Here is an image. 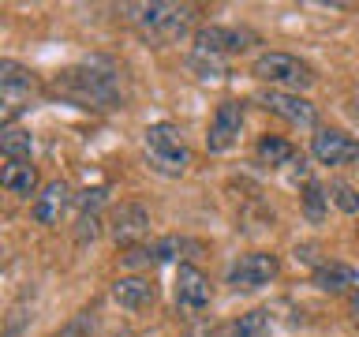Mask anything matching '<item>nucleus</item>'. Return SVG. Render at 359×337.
I'll return each mask as SVG.
<instances>
[{"label": "nucleus", "mask_w": 359, "mask_h": 337, "mask_svg": "<svg viewBox=\"0 0 359 337\" xmlns=\"http://www.w3.org/2000/svg\"><path fill=\"white\" fill-rule=\"evenodd\" d=\"M299 202H303V213H307V221L318 225V221L325 218V210H330V191H325L318 180H311V184H303Z\"/></svg>", "instance_id": "6ab92c4d"}, {"label": "nucleus", "mask_w": 359, "mask_h": 337, "mask_svg": "<svg viewBox=\"0 0 359 337\" xmlns=\"http://www.w3.org/2000/svg\"><path fill=\"white\" fill-rule=\"evenodd\" d=\"M330 199L337 202V210H344V213H355L359 210V195H355V187L352 184H344V180H333L330 187Z\"/></svg>", "instance_id": "412c9836"}, {"label": "nucleus", "mask_w": 359, "mask_h": 337, "mask_svg": "<svg viewBox=\"0 0 359 337\" xmlns=\"http://www.w3.org/2000/svg\"><path fill=\"white\" fill-rule=\"evenodd\" d=\"M97 225H101V218L97 213H79V229H75V240L79 244H90V240H97Z\"/></svg>", "instance_id": "b1692460"}, {"label": "nucleus", "mask_w": 359, "mask_h": 337, "mask_svg": "<svg viewBox=\"0 0 359 337\" xmlns=\"http://www.w3.org/2000/svg\"><path fill=\"white\" fill-rule=\"evenodd\" d=\"M355 120H359V94H355Z\"/></svg>", "instance_id": "a878e982"}, {"label": "nucleus", "mask_w": 359, "mask_h": 337, "mask_svg": "<svg viewBox=\"0 0 359 337\" xmlns=\"http://www.w3.org/2000/svg\"><path fill=\"white\" fill-rule=\"evenodd\" d=\"M251 75L258 83H269L273 90H285V94H299V90H311L318 83L314 67L292 53H262L251 64Z\"/></svg>", "instance_id": "7ed1b4c3"}, {"label": "nucleus", "mask_w": 359, "mask_h": 337, "mask_svg": "<svg viewBox=\"0 0 359 337\" xmlns=\"http://www.w3.org/2000/svg\"><path fill=\"white\" fill-rule=\"evenodd\" d=\"M112 300H116L120 308H128V311H146L154 303V285L139 274L120 277L116 285H112Z\"/></svg>", "instance_id": "2eb2a0df"}, {"label": "nucleus", "mask_w": 359, "mask_h": 337, "mask_svg": "<svg viewBox=\"0 0 359 337\" xmlns=\"http://www.w3.org/2000/svg\"><path fill=\"white\" fill-rule=\"evenodd\" d=\"M176 303L184 311H202L210 303L213 296V289H210V277L202 274V270L195 263H180L176 266Z\"/></svg>", "instance_id": "9b49d317"}, {"label": "nucleus", "mask_w": 359, "mask_h": 337, "mask_svg": "<svg viewBox=\"0 0 359 337\" xmlns=\"http://www.w3.org/2000/svg\"><path fill=\"white\" fill-rule=\"evenodd\" d=\"M255 157H258V165H269V168H288V165L303 161L296 146L288 139H280V135H262V139L255 143Z\"/></svg>", "instance_id": "ddd939ff"}, {"label": "nucleus", "mask_w": 359, "mask_h": 337, "mask_svg": "<svg viewBox=\"0 0 359 337\" xmlns=\"http://www.w3.org/2000/svg\"><path fill=\"white\" fill-rule=\"evenodd\" d=\"M269 333H273V326H269V311L255 308V311L240 315V319H236L221 337H269Z\"/></svg>", "instance_id": "f3484780"}, {"label": "nucleus", "mask_w": 359, "mask_h": 337, "mask_svg": "<svg viewBox=\"0 0 359 337\" xmlns=\"http://www.w3.org/2000/svg\"><path fill=\"white\" fill-rule=\"evenodd\" d=\"M30 150H34V139L27 128H4L0 131V154L8 161H30Z\"/></svg>", "instance_id": "a211bd4d"}, {"label": "nucleus", "mask_w": 359, "mask_h": 337, "mask_svg": "<svg viewBox=\"0 0 359 337\" xmlns=\"http://www.w3.org/2000/svg\"><path fill=\"white\" fill-rule=\"evenodd\" d=\"M105 195H109L105 187H90V191H83V195H75L79 213H97L101 206H105Z\"/></svg>", "instance_id": "5701e85b"}, {"label": "nucleus", "mask_w": 359, "mask_h": 337, "mask_svg": "<svg viewBox=\"0 0 359 337\" xmlns=\"http://www.w3.org/2000/svg\"><path fill=\"white\" fill-rule=\"evenodd\" d=\"M352 322H355V330H359V292L352 296Z\"/></svg>", "instance_id": "393cba45"}, {"label": "nucleus", "mask_w": 359, "mask_h": 337, "mask_svg": "<svg viewBox=\"0 0 359 337\" xmlns=\"http://www.w3.org/2000/svg\"><path fill=\"white\" fill-rule=\"evenodd\" d=\"M258 105H262L266 112H273V117H280V120H288L292 128H314V124H318V109H314L303 94L262 90V94H258Z\"/></svg>", "instance_id": "0eeeda50"}, {"label": "nucleus", "mask_w": 359, "mask_h": 337, "mask_svg": "<svg viewBox=\"0 0 359 337\" xmlns=\"http://www.w3.org/2000/svg\"><path fill=\"white\" fill-rule=\"evenodd\" d=\"M142 146H146V161H150L154 173H161V176H184L187 173L191 150H187V143L180 139L176 124H168V120L150 124L142 135Z\"/></svg>", "instance_id": "f03ea898"}, {"label": "nucleus", "mask_w": 359, "mask_h": 337, "mask_svg": "<svg viewBox=\"0 0 359 337\" xmlns=\"http://www.w3.org/2000/svg\"><path fill=\"white\" fill-rule=\"evenodd\" d=\"M0 187H8L11 195H34V187H38V168L30 161H8L0 168Z\"/></svg>", "instance_id": "dca6fc26"}, {"label": "nucleus", "mask_w": 359, "mask_h": 337, "mask_svg": "<svg viewBox=\"0 0 359 337\" xmlns=\"http://www.w3.org/2000/svg\"><path fill=\"white\" fill-rule=\"evenodd\" d=\"M240 131H243V105L240 101H221L217 112L210 120V135H206V150L210 154H224L240 143Z\"/></svg>", "instance_id": "1a4fd4ad"}, {"label": "nucleus", "mask_w": 359, "mask_h": 337, "mask_svg": "<svg viewBox=\"0 0 359 337\" xmlns=\"http://www.w3.org/2000/svg\"><path fill=\"white\" fill-rule=\"evenodd\" d=\"M34 86V75L27 64L19 60H0V90H15V94H22V90Z\"/></svg>", "instance_id": "aec40b11"}, {"label": "nucleus", "mask_w": 359, "mask_h": 337, "mask_svg": "<svg viewBox=\"0 0 359 337\" xmlns=\"http://www.w3.org/2000/svg\"><path fill=\"white\" fill-rule=\"evenodd\" d=\"M112 240L120 247H142L146 236H150V213H146L142 202H120L116 210H112Z\"/></svg>", "instance_id": "6e6552de"}, {"label": "nucleus", "mask_w": 359, "mask_h": 337, "mask_svg": "<svg viewBox=\"0 0 359 337\" xmlns=\"http://www.w3.org/2000/svg\"><path fill=\"white\" fill-rule=\"evenodd\" d=\"M251 45H258V34L251 30H236V27H198L195 30V53L206 56H236L247 53Z\"/></svg>", "instance_id": "423d86ee"}, {"label": "nucleus", "mask_w": 359, "mask_h": 337, "mask_svg": "<svg viewBox=\"0 0 359 337\" xmlns=\"http://www.w3.org/2000/svg\"><path fill=\"white\" fill-rule=\"evenodd\" d=\"M314 285L322 292H330V296H341V292L359 285V270L348 263H322V266H314Z\"/></svg>", "instance_id": "4468645a"}, {"label": "nucleus", "mask_w": 359, "mask_h": 337, "mask_svg": "<svg viewBox=\"0 0 359 337\" xmlns=\"http://www.w3.org/2000/svg\"><path fill=\"white\" fill-rule=\"evenodd\" d=\"M72 199H75V195H72V187H67L64 180H53V184H45V191H41L38 199H34V218H38V225H56Z\"/></svg>", "instance_id": "f8f14e48"}, {"label": "nucleus", "mask_w": 359, "mask_h": 337, "mask_svg": "<svg viewBox=\"0 0 359 337\" xmlns=\"http://www.w3.org/2000/svg\"><path fill=\"white\" fill-rule=\"evenodd\" d=\"M53 90L67 101H75L79 109H116L123 94H120V79L116 72L105 64H83V67H67V72L56 75Z\"/></svg>", "instance_id": "f257e3e1"}, {"label": "nucleus", "mask_w": 359, "mask_h": 337, "mask_svg": "<svg viewBox=\"0 0 359 337\" xmlns=\"http://www.w3.org/2000/svg\"><path fill=\"white\" fill-rule=\"evenodd\" d=\"M280 274V263H277V255H269V251H251V255H240L236 263L229 266V285L236 292H255V289H262L269 285Z\"/></svg>", "instance_id": "39448f33"}, {"label": "nucleus", "mask_w": 359, "mask_h": 337, "mask_svg": "<svg viewBox=\"0 0 359 337\" xmlns=\"http://www.w3.org/2000/svg\"><path fill=\"white\" fill-rule=\"evenodd\" d=\"M128 11H131V19L139 22L142 34L165 38V41L187 34L191 22H195V8L191 4H131Z\"/></svg>", "instance_id": "20e7f679"}, {"label": "nucleus", "mask_w": 359, "mask_h": 337, "mask_svg": "<svg viewBox=\"0 0 359 337\" xmlns=\"http://www.w3.org/2000/svg\"><path fill=\"white\" fill-rule=\"evenodd\" d=\"M311 154H314L318 165H330V168L352 165V161H359V143L352 139V135L337 131V128H322L311 139Z\"/></svg>", "instance_id": "9d476101"}, {"label": "nucleus", "mask_w": 359, "mask_h": 337, "mask_svg": "<svg viewBox=\"0 0 359 337\" xmlns=\"http://www.w3.org/2000/svg\"><path fill=\"white\" fill-rule=\"evenodd\" d=\"M191 67L202 79H224V60L221 56H206V53H191Z\"/></svg>", "instance_id": "4be33fe9"}]
</instances>
